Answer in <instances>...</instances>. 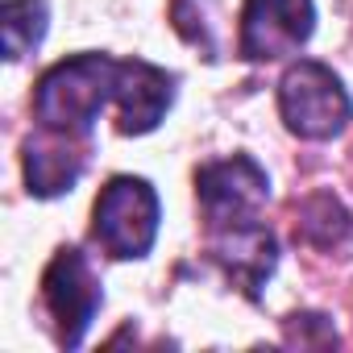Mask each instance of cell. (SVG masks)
Segmentation results:
<instances>
[{
    "instance_id": "cell-1",
    "label": "cell",
    "mask_w": 353,
    "mask_h": 353,
    "mask_svg": "<svg viewBox=\"0 0 353 353\" xmlns=\"http://www.w3.org/2000/svg\"><path fill=\"white\" fill-rule=\"evenodd\" d=\"M117 71L121 63L108 54H75L54 63L34 92V112L42 129H59L71 137H88L100 112L117 96Z\"/></svg>"
},
{
    "instance_id": "cell-2",
    "label": "cell",
    "mask_w": 353,
    "mask_h": 353,
    "mask_svg": "<svg viewBox=\"0 0 353 353\" xmlns=\"http://www.w3.org/2000/svg\"><path fill=\"white\" fill-rule=\"evenodd\" d=\"M279 112L295 137L328 141L349 125L353 100L332 67H324L316 59H299L279 79Z\"/></svg>"
},
{
    "instance_id": "cell-3",
    "label": "cell",
    "mask_w": 353,
    "mask_h": 353,
    "mask_svg": "<svg viewBox=\"0 0 353 353\" xmlns=\"http://www.w3.org/2000/svg\"><path fill=\"white\" fill-rule=\"evenodd\" d=\"M92 237L108 258H145L158 237V196L137 174H117L96 196Z\"/></svg>"
},
{
    "instance_id": "cell-4",
    "label": "cell",
    "mask_w": 353,
    "mask_h": 353,
    "mask_svg": "<svg viewBox=\"0 0 353 353\" xmlns=\"http://www.w3.org/2000/svg\"><path fill=\"white\" fill-rule=\"evenodd\" d=\"M196 200L208 216V229L254 221L258 208L270 200V179L250 154L216 158L196 170Z\"/></svg>"
},
{
    "instance_id": "cell-5",
    "label": "cell",
    "mask_w": 353,
    "mask_h": 353,
    "mask_svg": "<svg viewBox=\"0 0 353 353\" xmlns=\"http://www.w3.org/2000/svg\"><path fill=\"white\" fill-rule=\"evenodd\" d=\"M42 299H46L54 324H59V341L63 345H79L88 324L96 320V312L104 303L100 279H96V270H92L83 250L63 245L50 258V266L42 274Z\"/></svg>"
},
{
    "instance_id": "cell-6",
    "label": "cell",
    "mask_w": 353,
    "mask_h": 353,
    "mask_svg": "<svg viewBox=\"0 0 353 353\" xmlns=\"http://www.w3.org/2000/svg\"><path fill=\"white\" fill-rule=\"evenodd\" d=\"M316 30L312 0H245L241 9V54L250 63H274L295 54Z\"/></svg>"
},
{
    "instance_id": "cell-7",
    "label": "cell",
    "mask_w": 353,
    "mask_h": 353,
    "mask_svg": "<svg viewBox=\"0 0 353 353\" xmlns=\"http://www.w3.org/2000/svg\"><path fill=\"white\" fill-rule=\"evenodd\" d=\"M208 250L216 258V266L233 279V287H241L250 299L262 295L266 279L279 266V241L266 225L258 221H237V225H216L208 237Z\"/></svg>"
},
{
    "instance_id": "cell-8",
    "label": "cell",
    "mask_w": 353,
    "mask_h": 353,
    "mask_svg": "<svg viewBox=\"0 0 353 353\" xmlns=\"http://www.w3.org/2000/svg\"><path fill=\"white\" fill-rule=\"evenodd\" d=\"M112 104H117V129L141 137V133L158 129V121L174 104V75L145 63V59H129L117 71Z\"/></svg>"
},
{
    "instance_id": "cell-9",
    "label": "cell",
    "mask_w": 353,
    "mask_h": 353,
    "mask_svg": "<svg viewBox=\"0 0 353 353\" xmlns=\"http://www.w3.org/2000/svg\"><path fill=\"white\" fill-rule=\"evenodd\" d=\"M83 137L59 133V129H42L38 137L26 141V183L34 196L54 200L63 192H71L83 174Z\"/></svg>"
},
{
    "instance_id": "cell-10",
    "label": "cell",
    "mask_w": 353,
    "mask_h": 353,
    "mask_svg": "<svg viewBox=\"0 0 353 353\" xmlns=\"http://www.w3.org/2000/svg\"><path fill=\"white\" fill-rule=\"evenodd\" d=\"M295 233L316 245V250H336L353 237V216L345 212V204L336 196H312L303 208H299V225Z\"/></svg>"
},
{
    "instance_id": "cell-11",
    "label": "cell",
    "mask_w": 353,
    "mask_h": 353,
    "mask_svg": "<svg viewBox=\"0 0 353 353\" xmlns=\"http://www.w3.org/2000/svg\"><path fill=\"white\" fill-rule=\"evenodd\" d=\"M0 34H5V59H26L46 38V5L42 0H5Z\"/></svg>"
}]
</instances>
